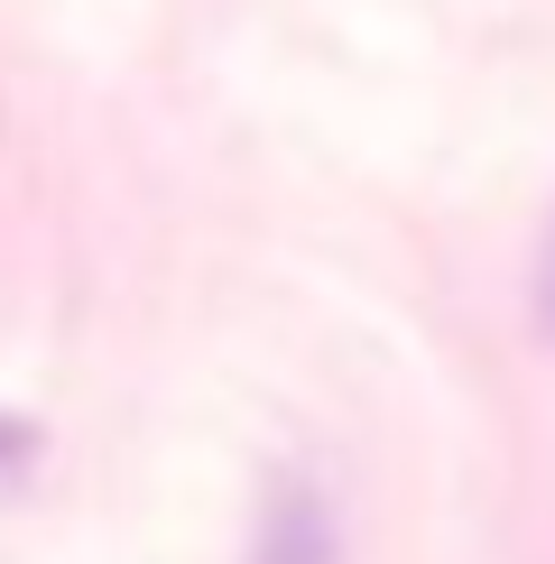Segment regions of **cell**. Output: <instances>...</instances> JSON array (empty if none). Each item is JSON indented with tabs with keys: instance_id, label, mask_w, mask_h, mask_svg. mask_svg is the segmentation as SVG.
<instances>
[{
	"instance_id": "cell-1",
	"label": "cell",
	"mask_w": 555,
	"mask_h": 564,
	"mask_svg": "<svg viewBox=\"0 0 555 564\" xmlns=\"http://www.w3.org/2000/svg\"><path fill=\"white\" fill-rule=\"evenodd\" d=\"M250 564H342V519H334V490H324L315 473H287L260 500Z\"/></svg>"
},
{
	"instance_id": "cell-2",
	"label": "cell",
	"mask_w": 555,
	"mask_h": 564,
	"mask_svg": "<svg viewBox=\"0 0 555 564\" xmlns=\"http://www.w3.org/2000/svg\"><path fill=\"white\" fill-rule=\"evenodd\" d=\"M29 463H37V426H29V416H10V408H0V490H10L19 473H29Z\"/></svg>"
},
{
	"instance_id": "cell-3",
	"label": "cell",
	"mask_w": 555,
	"mask_h": 564,
	"mask_svg": "<svg viewBox=\"0 0 555 564\" xmlns=\"http://www.w3.org/2000/svg\"><path fill=\"white\" fill-rule=\"evenodd\" d=\"M527 305H537V334L555 343V231H546V260H537V296H527Z\"/></svg>"
}]
</instances>
